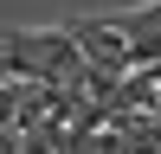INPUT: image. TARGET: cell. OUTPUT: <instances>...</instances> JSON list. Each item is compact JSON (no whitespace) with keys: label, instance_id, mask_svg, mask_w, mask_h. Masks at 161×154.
Here are the masks:
<instances>
[{"label":"cell","instance_id":"1","mask_svg":"<svg viewBox=\"0 0 161 154\" xmlns=\"http://www.w3.org/2000/svg\"><path fill=\"white\" fill-rule=\"evenodd\" d=\"M0 71L32 77V84H77L84 45L71 38V26H58V32H0Z\"/></svg>","mask_w":161,"mask_h":154},{"label":"cell","instance_id":"2","mask_svg":"<svg viewBox=\"0 0 161 154\" xmlns=\"http://www.w3.org/2000/svg\"><path fill=\"white\" fill-rule=\"evenodd\" d=\"M71 38L84 45V58H90V64H103V71H116V77L136 71V51H129V38L116 32L110 19H77V26H71Z\"/></svg>","mask_w":161,"mask_h":154}]
</instances>
